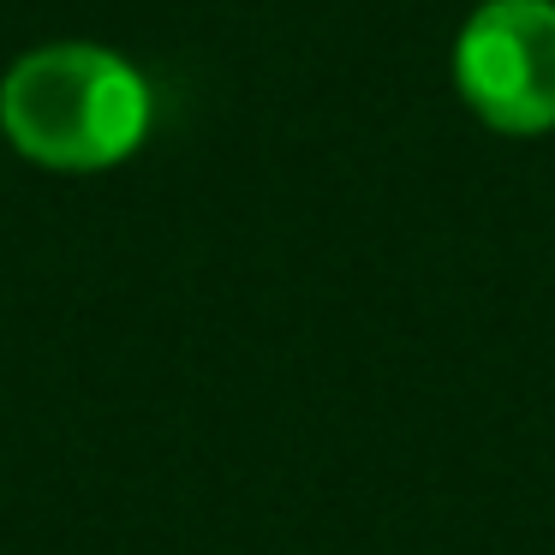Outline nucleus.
<instances>
[{
    "label": "nucleus",
    "instance_id": "f257e3e1",
    "mask_svg": "<svg viewBox=\"0 0 555 555\" xmlns=\"http://www.w3.org/2000/svg\"><path fill=\"white\" fill-rule=\"evenodd\" d=\"M0 126L18 156L61 173L126 162L150 132V85L132 61L96 42L37 49L0 85Z\"/></svg>",
    "mask_w": 555,
    "mask_h": 555
},
{
    "label": "nucleus",
    "instance_id": "f03ea898",
    "mask_svg": "<svg viewBox=\"0 0 555 555\" xmlns=\"http://www.w3.org/2000/svg\"><path fill=\"white\" fill-rule=\"evenodd\" d=\"M454 90L490 132H555V0H478L454 37Z\"/></svg>",
    "mask_w": 555,
    "mask_h": 555
}]
</instances>
